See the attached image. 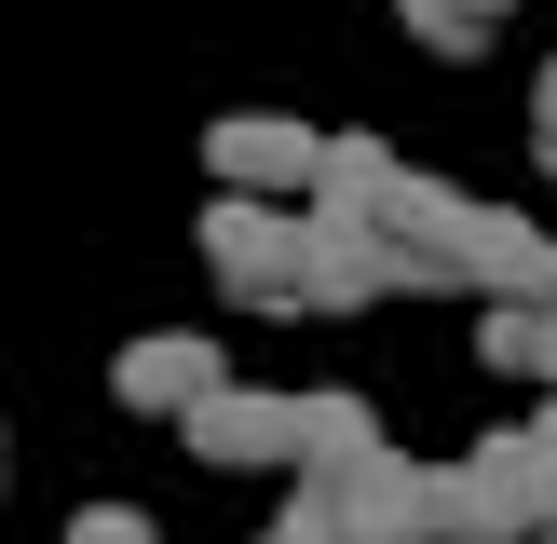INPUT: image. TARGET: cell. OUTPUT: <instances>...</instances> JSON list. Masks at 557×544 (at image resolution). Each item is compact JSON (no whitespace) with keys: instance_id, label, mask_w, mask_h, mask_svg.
<instances>
[{"instance_id":"1","label":"cell","mask_w":557,"mask_h":544,"mask_svg":"<svg viewBox=\"0 0 557 544\" xmlns=\"http://www.w3.org/2000/svg\"><path fill=\"white\" fill-rule=\"evenodd\" d=\"M286 531L299 544H435V462H299L286 477Z\"/></svg>"},{"instance_id":"2","label":"cell","mask_w":557,"mask_h":544,"mask_svg":"<svg viewBox=\"0 0 557 544\" xmlns=\"http://www.w3.org/2000/svg\"><path fill=\"white\" fill-rule=\"evenodd\" d=\"M557 504H544V462L531 435H476L462 462H435V544H544Z\"/></svg>"},{"instance_id":"3","label":"cell","mask_w":557,"mask_h":544,"mask_svg":"<svg viewBox=\"0 0 557 544\" xmlns=\"http://www.w3.org/2000/svg\"><path fill=\"white\" fill-rule=\"evenodd\" d=\"M205 272L245 299V313H313V218L218 190V205H205Z\"/></svg>"},{"instance_id":"4","label":"cell","mask_w":557,"mask_h":544,"mask_svg":"<svg viewBox=\"0 0 557 544\" xmlns=\"http://www.w3.org/2000/svg\"><path fill=\"white\" fill-rule=\"evenodd\" d=\"M205 163H218V190H245V205H286V190L326 177V136L286 123V109H232V123L205 136Z\"/></svg>"},{"instance_id":"5","label":"cell","mask_w":557,"mask_h":544,"mask_svg":"<svg viewBox=\"0 0 557 544\" xmlns=\"http://www.w3.org/2000/svg\"><path fill=\"white\" fill-rule=\"evenodd\" d=\"M190 449L232 462V477H299V395H259V381H218L190 408Z\"/></svg>"},{"instance_id":"6","label":"cell","mask_w":557,"mask_h":544,"mask_svg":"<svg viewBox=\"0 0 557 544\" xmlns=\"http://www.w3.org/2000/svg\"><path fill=\"white\" fill-rule=\"evenodd\" d=\"M218 381H232V368H218V341H190V326H163V341H123V354H109V395H123V408H163V422H190Z\"/></svg>"},{"instance_id":"7","label":"cell","mask_w":557,"mask_h":544,"mask_svg":"<svg viewBox=\"0 0 557 544\" xmlns=\"http://www.w3.org/2000/svg\"><path fill=\"white\" fill-rule=\"evenodd\" d=\"M476 341H490V368H517V381H544V395H557V299H490Z\"/></svg>"},{"instance_id":"8","label":"cell","mask_w":557,"mask_h":544,"mask_svg":"<svg viewBox=\"0 0 557 544\" xmlns=\"http://www.w3.org/2000/svg\"><path fill=\"white\" fill-rule=\"evenodd\" d=\"M368 449H381L368 395H299V462H368Z\"/></svg>"},{"instance_id":"9","label":"cell","mask_w":557,"mask_h":544,"mask_svg":"<svg viewBox=\"0 0 557 544\" xmlns=\"http://www.w3.org/2000/svg\"><path fill=\"white\" fill-rule=\"evenodd\" d=\"M395 14H408V41H422V54H476V41H490L462 0H395Z\"/></svg>"},{"instance_id":"10","label":"cell","mask_w":557,"mask_h":544,"mask_svg":"<svg viewBox=\"0 0 557 544\" xmlns=\"http://www.w3.org/2000/svg\"><path fill=\"white\" fill-rule=\"evenodd\" d=\"M69 544H163V531H150L136 504H82V517H69Z\"/></svg>"},{"instance_id":"11","label":"cell","mask_w":557,"mask_h":544,"mask_svg":"<svg viewBox=\"0 0 557 544\" xmlns=\"http://www.w3.org/2000/svg\"><path fill=\"white\" fill-rule=\"evenodd\" d=\"M531 163H544V177H557V69L531 82Z\"/></svg>"},{"instance_id":"12","label":"cell","mask_w":557,"mask_h":544,"mask_svg":"<svg viewBox=\"0 0 557 544\" xmlns=\"http://www.w3.org/2000/svg\"><path fill=\"white\" fill-rule=\"evenodd\" d=\"M517 435H531V462H544V504H557V395H544V408H531Z\"/></svg>"},{"instance_id":"13","label":"cell","mask_w":557,"mask_h":544,"mask_svg":"<svg viewBox=\"0 0 557 544\" xmlns=\"http://www.w3.org/2000/svg\"><path fill=\"white\" fill-rule=\"evenodd\" d=\"M462 14H476V27H490V14H517V0H462Z\"/></svg>"},{"instance_id":"14","label":"cell","mask_w":557,"mask_h":544,"mask_svg":"<svg viewBox=\"0 0 557 544\" xmlns=\"http://www.w3.org/2000/svg\"><path fill=\"white\" fill-rule=\"evenodd\" d=\"M272 544H299V531H272Z\"/></svg>"},{"instance_id":"15","label":"cell","mask_w":557,"mask_h":544,"mask_svg":"<svg viewBox=\"0 0 557 544\" xmlns=\"http://www.w3.org/2000/svg\"><path fill=\"white\" fill-rule=\"evenodd\" d=\"M544 544H557V531H544Z\"/></svg>"}]
</instances>
